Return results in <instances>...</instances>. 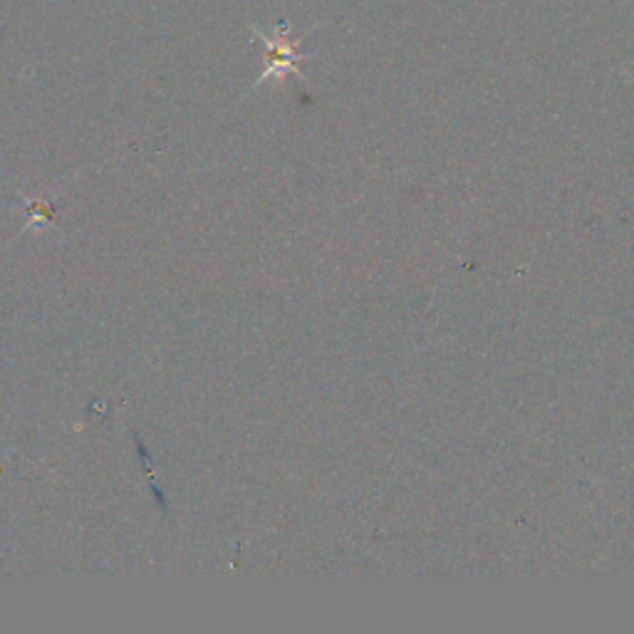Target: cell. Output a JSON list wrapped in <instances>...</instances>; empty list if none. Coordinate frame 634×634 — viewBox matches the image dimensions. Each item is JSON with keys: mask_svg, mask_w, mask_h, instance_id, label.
I'll list each match as a JSON object with an SVG mask.
<instances>
[{"mask_svg": "<svg viewBox=\"0 0 634 634\" xmlns=\"http://www.w3.org/2000/svg\"><path fill=\"white\" fill-rule=\"evenodd\" d=\"M253 33L265 43V73L258 83H263L267 77H283L285 73H297V63H300L303 55L297 53V43H293L291 35H287L285 25L277 28L273 37H267L261 28H253Z\"/></svg>", "mask_w": 634, "mask_h": 634, "instance_id": "obj_1", "label": "cell"}]
</instances>
